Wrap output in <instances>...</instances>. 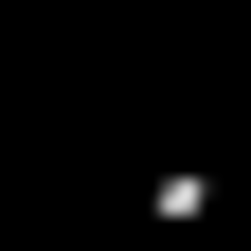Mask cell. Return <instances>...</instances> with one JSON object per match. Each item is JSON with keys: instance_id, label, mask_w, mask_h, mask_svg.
Listing matches in <instances>:
<instances>
[{"instance_id": "obj_1", "label": "cell", "mask_w": 251, "mask_h": 251, "mask_svg": "<svg viewBox=\"0 0 251 251\" xmlns=\"http://www.w3.org/2000/svg\"><path fill=\"white\" fill-rule=\"evenodd\" d=\"M90 251H162V233H90Z\"/></svg>"}]
</instances>
